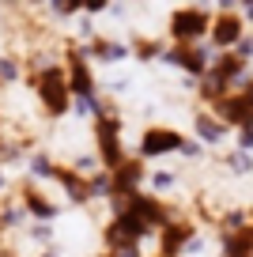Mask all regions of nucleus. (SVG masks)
I'll return each instance as SVG.
<instances>
[{
    "label": "nucleus",
    "mask_w": 253,
    "mask_h": 257,
    "mask_svg": "<svg viewBox=\"0 0 253 257\" xmlns=\"http://www.w3.org/2000/svg\"><path fill=\"white\" fill-rule=\"evenodd\" d=\"M212 27V19H208L204 8H182L170 16V34H174L182 46H193V42H200V34Z\"/></svg>",
    "instance_id": "1"
},
{
    "label": "nucleus",
    "mask_w": 253,
    "mask_h": 257,
    "mask_svg": "<svg viewBox=\"0 0 253 257\" xmlns=\"http://www.w3.org/2000/svg\"><path fill=\"white\" fill-rule=\"evenodd\" d=\"M38 98L46 102L49 113H64L68 110V83H64V76L57 72V68H49V72L38 76Z\"/></svg>",
    "instance_id": "2"
},
{
    "label": "nucleus",
    "mask_w": 253,
    "mask_h": 257,
    "mask_svg": "<svg viewBox=\"0 0 253 257\" xmlns=\"http://www.w3.org/2000/svg\"><path fill=\"white\" fill-rule=\"evenodd\" d=\"M117 133H121V121L117 117H102V121H98V155H102V163H106V167H113V170L125 163V159H121Z\"/></svg>",
    "instance_id": "3"
},
{
    "label": "nucleus",
    "mask_w": 253,
    "mask_h": 257,
    "mask_svg": "<svg viewBox=\"0 0 253 257\" xmlns=\"http://www.w3.org/2000/svg\"><path fill=\"white\" fill-rule=\"evenodd\" d=\"M185 140L178 137L174 128H148L140 140V155H148V159H155V155H166V152H182Z\"/></svg>",
    "instance_id": "4"
},
{
    "label": "nucleus",
    "mask_w": 253,
    "mask_h": 257,
    "mask_svg": "<svg viewBox=\"0 0 253 257\" xmlns=\"http://www.w3.org/2000/svg\"><path fill=\"white\" fill-rule=\"evenodd\" d=\"M144 182V170H140V159H125L117 170H113V197H121V193H129L133 197L136 185Z\"/></svg>",
    "instance_id": "5"
},
{
    "label": "nucleus",
    "mask_w": 253,
    "mask_h": 257,
    "mask_svg": "<svg viewBox=\"0 0 253 257\" xmlns=\"http://www.w3.org/2000/svg\"><path fill=\"white\" fill-rule=\"evenodd\" d=\"M242 19L234 16V12H223L219 19L212 23V38H215V46H234V42H242Z\"/></svg>",
    "instance_id": "6"
},
{
    "label": "nucleus",
    "mask_w": 253,
    "mask_h": 257,
    "mask_svg": "<svg viewBox=\"0 0 253 257\" xmlns=\"http://www.w3.org/2000/svg\"><path fill=\"white\" fill-rule=\"evenodd\" d=\"M68 91L76 98H91L95 95V80H91V68H87V61L79 53H72V80H68Z\"/></svg>",
    "instance_id": "7"
},
{
    "label": "nucleus",
    "mask_w": 253,
    "mask_h": 257,
    "mask_svg": "<svg viewBox=\"0 0 253 257\" xmlns=\"http://www.w3.org/2000/svg\"><path fill=\"white\" fill-rule=\"evenodd\" d=\"M166 61H174V64H182V68H189V72H204L208 68V57H204V49H197V46H182V49H170L166 53Z\"/></svg>",
    "instance_id": "8"
},
{
    "label": "nucleus",
    "mask_w": 253,
    "mask_h": 257,
    "mask_svg": "<svg viewBox=\"0 0 253 257\" xmlns=\"http://www.w3.org/2000/svg\"><path fill=\"white\" fill-rule=\"evenodd\" d=\"M223 257H253V227L227 234L223 238Z\"/></svg>",
    "instance_id": "9"
},
{
    "label": "nucleus",
    "mask_w": 253,
    "mask_h": 257,
    "mask_svg": "<svg viewBox=\"0 0 253 257\" xmlns=\"http://www.w3.org/2000/svg\"><path fill=\"white\" fill-rule=\"evenodd\" d=\"M189 223H166V231H163V257H174V253H182L185 249V242H189Z\"/></svg>",
    "instance_id": "10"
},
{
    "label": "nucleus",
    "mask_w": 253,
    "mask_h": 257,
    "mask_svg": "<svg viewBox=\"0 0 253 257\" xmlns=\"http://www.w3.org/2000/svg\"><path fill=\"white\" fill-rule=\"evenodd\" d=\"M23 201H27V208H31L34 216H42V219H53V216H57V208L46 201V197H42L38 189H27V193H23Z\"/></svg>",
    "instance_id": "11"
},
{
    "label": "nucleus",
    "mask_w": 253,
    "mask_h": 257,
    "mask_svg": "<svg viewBox=\"0 0 253 257\" xmlns=\"http://www.w3.org/2000/svg\"><path fill=\"white\" fill-rule=\"evenodd\" d=\"M197 133L204 140H212V144H215V140H223V125L215 117H197Z\"/></svg>",
    "instance_id": "12"
},
{
    "label": "nucleus",
    "mask_w": 253,
    "mask_h": 257,
    "mask_svg": "<svg viewBox=\"0 0 253 257\" xmlns=\"http://www.w3.org/2000/svg\"><path fill=\"white\" fill-rule=\"evenodd\" d=\"M151 182H155V189H174V174H166V170H159Z\"/></svg>",
    "instance_id": "13"
},
{
    "label": "nucleus",
    "mask_w": 253,
    "mask_h": 257,
    "mask_svg": "<svg viewBox=\"0 0 253 257\" xmlns=\"http://www.w3.org/2000/svg\"><path fill=\"white\" fill-rule=\"evenodd\" d=\"M0 76H4V80H16V76H19L16 61H8V57H4V61H0Z\"/></svg>",
    "instance_id": "14"
}]
</instances>
